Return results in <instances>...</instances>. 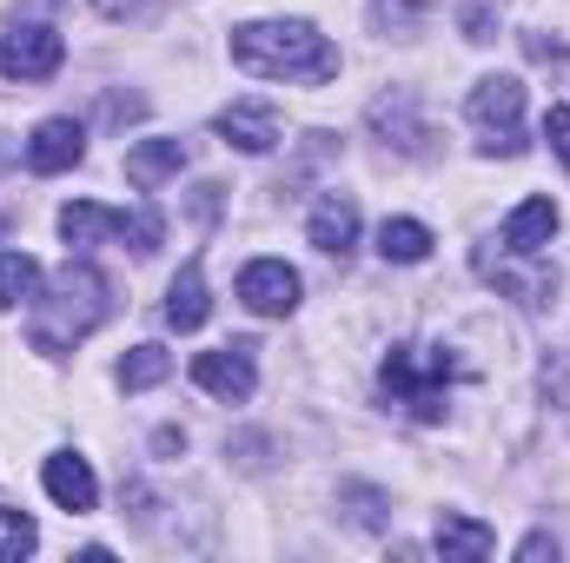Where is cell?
Returning a JSON list of instances; mask_svg holds the SVG:
<instances>
[{
  "label": "cell",
  "mask_w": 570,
  "mask_h": 563,
  "mask_svg": "<svg viewBox=\"0 0 570 563\" xmlns=\"http://www.w3.org/2000/svg\"><path fill=\"white\" fill-rule=\"evenodd\" d=\"M233 67L253 80L318 87L338 73V47L312 20H246V27H233Z\"/></svg>",
  "instance_id": "cell-1"
},
{
  "label": "cell",
  "mask_w": 570,
  "mask_h": 563,
  "mask_svg": "<svg viewBox=\"0 0 570 563\" xmlns=\"http://www.w3.org/2000/svg\"><path fill=\"white\" fill-rule=\"evenodd\" d=\"M27 305H33V318H27L33 345H40L47 358H60V352H73L87 332L107 325L114 285H107V273H94V266H60L53 279H40V292H33Z\"/></svg>",
  "instance_id": "cell-2"
},
{
  "label": "cell",
  "mask_w": 570,
  "mask_h": 563,
  "mask_svg": "<svg viewBox=\"0 0 570 563\" xmlns=\"http://www.w3.org/2000/svg\"><path fill=\"white\" fill-rule=\"evenodd\" d=\"M451 378H458V358H451L444 345H392L385 365H379L385 398L405 405L412 418H425V424L444 418V392H451Z\"/></svg>",
  "instance_id": "cell-3"
},
{
  "label": "cell",
  "mask_w": 570,
  "mask_h": 563,
  "mask_svg": "<svg viewBox=\"0 0 570 563\" xmlns=\"http://www.w3.org/2000/svg\"><path fill=\"white\" fill-rule=\"evenodd\" d=\"M464 113H471V127H478V146L484 152H524V80H511V73H491V80H478L471 87V100H464Z\"/></svg>",
  "instance_id": "cell-4"
},
{
  "label": "cell",
  "mask_w": 570,
  "mask_h": 563,
  "mask_svg": "<svg viewBox=\"0 0 570 563\" xmlns=\"http://www.w3.org/2000/svg\"><path fill=\"white\" fill-rule=\"evenodd\" d=\"M478 273H484L491 285H504L524 312H544V305L558 298V266H551L544 253H511V246L491 239V246L478 253Z\"/></svg>",
  "instance_id": "cell-5"
},
{
  "label": "cell",
  "mask_w": 570,
  "mask_h": 563,
  "mask_svg": "<svg viewBox=\"0 0 570 563\" xmlns=\"http://www.w3.org/2000/svg\"><path fill=\"white\" fill-rule=\"evenodd\" d=\"M259 345H219V352H199L193 358V385L199 392H213V398H226V405H239V398H253V385H259V358H253Z\"/></svg>",
  "instance_id": "cell-6"
},
{
  "label": "cell",
  "mask_w": 570,
  "mask_h": 563,
  "mask_svg": "<svg viewBox=\"0 0 570 563\" xmlns=\"http://www.w3.org/2000/svg\"><path fill=\"white\" fill-rule=\"evenodd\" d=\"M60 60H67V40L53 33V27H13V33H0V73L7 80H53L60 73Z\"/></svg>",
  "instance_id": "cell-7"
},
{
  "label": "cell",
  "mask_w": 570,
  "mask_h": 563,
  "mask_svg": "<svg viewBox=\"0 0 570 563\" xmlns=\"http://www.w3.org/2000/svg\"><path fill=\"white\" fill-rule=\"evenodd\" d=\"M40 484H47V497L60 504V511H94L100 504V477H94V464L80 457V451H53L47 464H40Z\"/></svg>",
  "instance_id": "cell-8"
},
{
  "label": "cell",
  "mask_w": 570,
  "mask_h": 563,
  "mask_svg": "<svg viewBox=\"0 0 570 563\" xmlns=\"http://www.w3.org/2000/svg\"><path fill=\"white\" fill-rule=\"evenodd\" d=\"M239 298H246L259 318H285V312L298 305V273H292L285 259H253V266L239 273Z\"/></svg>",
  "instance_id": "cell-9"
},
{
  "label": "cell",
  "mask_w": 570,
  "mask_h": 563,
  "mask_svg": "<svg viewBox=\"0 0 570 563\" xmlns=\"http://www.w3.org/2000/svg\"><path fill=\"white\" fill-rule=\"evenodd\" d=\"M219 140L226 146H239V152H273V146L285 140V127H279V113L266 107V100H233L219 120Z\"/></svg>",
  "instance_id": "cell-10"
},
{
  "label": "cell",
  "mask_w": 570,
  "mask_h": 563,
  "mask_svg": "<svg viewBox=\"0 0 570 563\" xmlns=\"http://www.w3.org/2000/svg\"><path fill=\"white\" fill-rule=\"evenodd\" d=\"M80 159H87L80 120H40V127H33V140H27V166H33V172H73Z\"/></svg>",
  "instance_id": "cell-11"
},
{
  "label": "cell",
  "mask_w": 570,
  "mask_h": 563,
  "mask_svg": "<svg viewBox=\"0 0 570 563\" xmlns=\"http://www.w3.org/2000/svg\"><path fill=\"white\" fill-rule=\"evenodd\" d=\"M305 233H312V246H318V253H332V259H345V253L358 246V206H352L345 192H325V199L312 206V219H305Z\"/></svg>",
  "instance_id": "cell-12"
},
{
  "label": "cell",
  "mask_w": 570,
  "mask_h": 563,
  "mask_svg": "<svg viewBox=\"0 0 570 563\" xmlns=\"http://www.w3.org/2000/svg\"><path fill=\"white\" fill-rule=\"evenodd\" d=\"M431 544H438V557H444V563H484L491 551H498L491 524H478V517H464V511H444Z\"/></svg>",
  "instance_id": "cell-13"
},
{
  "label": "cell",
  "mask_w": 570,
  "mask_h": 563,
  "mask_svg": "<svg viewBox=\"0 0 570 563\" xmlns=\"http://www.w3.org/2000/svg\"><path fill=\"white\" fill-rule=\"evenodd\" d=\"M206 318H213V298H206V273L193 259V266H179V279L166 285V325L173 332H199Z\"/></svg>",
  "instance_id": "cell-14"
},
{
  "label": "cell",
  "mask_w": 570,
  "mask_h": 563,
  "mask_svg": "<svg viewBox=\"0 0 570 563\" xmlns=\"http://www.w3.org/2000/svg\"><path fill=\"white\" fill-rule=\"evenodd\" d=\"M551 233H558V206H551V199H524V206L504 219L498 246H511V253H544Z\"/></svg>",
  "instance_id": "cell-15"
},
{
  "label": "cell",
  "mask_w": 570,
  "mask_h": 563,
  "mask_svg": "<svg viewBox=\"0 0 570 563\" xmlns=\"http://www.w3.org/2000/svg\"><path fill=\"white\" fill-rule=\"evenodd\" d=\"M179 166H186V146L179 140H140L127 152V179L153 192V186H166V179H179Z\"/></svg>",
  "instance_id": "cell-16"
},
{
  "label": "cell",
  "mask_w": 570,
  "mask_h": 563,
  "mask_svg": "<svg viewBox=\"0 0 570 563\" xmlns=\"http://www.w3.org/2000/svg\"><path fill=\"white\" fill-rule=\"evenodd\" d=\"M379 253H385V266H419V259H431V226L425 219H385Z\"/></svg>",
  "instance_id": "cell-17"
},
{
  "label": "cell",
  "mask_w": 570,
  "mask_h": 563,
  "mask_svg": "<svg viewBox=\"0 0 570 563\" xmlns=\"http://www.w3.org/2000/svg\"><path fill=\"white\" fill-rule=\"evenodd\" d=\"M107 233H114V213H107V206H94V199L60 206V239H67V246H94V239H107Z\"/></svg>",
  "instance_id": "cell-18"
},
{
  "label": "cell",
  "mask_w": 570,
  "mask_h": 563,
  "mask_svg": "<svg viewBox=\"0 0 570 563\" xmlns=\"http://www.w3.org/2000/svg\"><path fill=\"white\" fill-rule=\"evenodd\" d=\"M166 372H173V352H166V345H134L114 378H120V392H146V385H159Z\"/></svg>",
  "instance_id": "cell-19"
},
{
  "label": "cell",
  "mask_w": 570,
  "mask_h": 563,
  "mask_svg": "<svg viewBox=\"0 0 570 563\" xmlns=\"http://www.w3.org/2000/svg\"><path fill=\"white\" fill-rule=\"evenodd\" d=\"M114 239H127L134 253H159V239H166V219L153 213V206H134V213H114Z\"/></svg>",
  "instance_id": "cell-20"
},
{
  "label": "cell",
  "mask_w": 570,
  "mask_h": 563,
  "mask_svg": "<svg viewBox=\"0 0 570 563\" xmlns=\"http://www.w3.org/2000/svg\"><path fill=\"white\" fill-rule=\"evenodd\" d=\"M40 292V266L27 259V253H0V312H13L20 298H33Z\"/></svg>",
  "instance_id": "cell-21"
},
{
  "label": "cell",
  "mask_w": 570,
  "mask_h": 563,
  "mask_svg": "<svg viewBox=\"0 0 570 563\" xmlns=\"http://www.w3.org/2000/svg\"><path fill=\"white\" fill-rule=\"evenodd\" d=\"M33 544H40L33 517H27V511H0V563H20Z\"/></svg>",
  "instance_id": "cell-22"
},
{
  "label": "cell",
  "mask_w": 570,
  "mask_h": 563,
  "mask_svg": "<svg viewBox=\"0 0 570 563\" xmlns=\"http://www.w3.org/2000/svg\"><path fill=\"white\" fill-rule=\"evenodd\" d=\"M372 20L392 33V27H412L419 20V0H372Z\"/></svg>",
  "instance_id": "cell-23"
},
{
  "label": "cell",
  "mask_w": 570,
  "mask_h": 563,
  "mask_svg": "<svg viewBox=\"0 0 570 563\" xmlns=\"http://www.w3.org/2000/svg\"><path fill=\"white\" fill-rule=\"evenodd\" d=\"M544 140H551V152L570 166V107H551V113H544Z\"/></svg>",
  "instance_id": "cell-24"
},
{
  "label": "cell",
  "mask_w": 570,
  "mask_h": 563,
  "mask_svg": "<svg viewBox=\"0 0 570 563\" xmlns=\"http://www.w3.org/2000/svg\"><path fill=\"white\" fill-rule=\"evenodd\" d=\"M518 557H524V563H544V557L558 563V537H544V531H538V537H524V544H518Z\"/></svg>",
  "instance_id": "cell-25"
},
{
  "label": "cell",
  "mask_w": 570,
  "mask_h": 563,
  "mask_svg": "<svg viewBox=\"0 0 570 563\" xmlns=\"http://www.w3.org/2000/svg\"><path fill=\"white\" fill-rule=\"evenodd\" d=\"M491 27H498L491 7H471V13H464V40H491Z\"/></svg>",
  "instance_id": "cell-26"
},
{
  "label": "cell",
  "mask_w": 570,
  "mask_h": 563,
  "mask_svg": "<svg viewBox=\"0 0 570 563\" xmlns=\"http://www.w3.org/2000/svg\"><path fill=\"white\" fill-rule=\"evenodd\" d=\"M94 7H100V13H127L134 0H94Z\"/></svg>",
  "instance_id": "cell-27"
},
{
  "label": "cell",
  "mask_w": 570,
  "mask_h": 563,
  "mask_svg": "<svg viewBox=\"0 0 570 563\" xmlns=\"http://www.w3.org/2000/svg\"><path fill=\"white\" fill-rule=\"evenodd\" d=\"M0 159H13V152H7V146H0Z\"/></svg>",
  "instance_id": "cell-28"
}]
</instances>
